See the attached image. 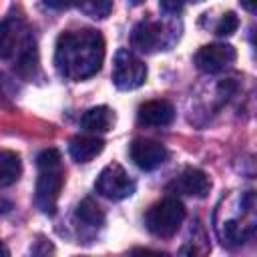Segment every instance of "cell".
Masks as SVG:
<instances>
[{
  "label": "cell",
  "instance_id": "1",
  "mask_svg": "<svg viewBox=\"0 0 257 257\" xmlns=\"http://www.w3.org/2000/svg\"><path fill=\"white\" fill-rule=\"evenodd\" d=\"M104 60V38L98 30L80 28L62 32L54 48V66L68 80H84L96 74Z\"/></svg>",
  "mask_w": 257,
  "mask_h": 257
},
{
  "label": "cell",
  "instance_id": "19",
  "mask_svg": "<svg viewBox=\"0 0 257 257\" xmlns=\"http://www.w3.org/2000/svg\"><path fill=\"white\" fill-rule=\"evenodd\" d=\"M42 2L52 10H66V8L76 6V0H42Z\"/></svg>",
  "mask_w": 257,
  "mask_h": 257
},
{
  "label": "cell",
  "instance_id": "8",
  "mask_svg": "<svg viewBox=\"0 0 257 257\" xmlns=\"http://www.w3.org/2000/svg\"><path fill=\"white\" fill-rule=\"evenodd\" d=\"M128 155H131L133 163L143 171H153V169L161 167L169 157L165 145H161L157 141H149V139L133 141V145L128 149Z\"/></svg>",
  "mask_w": 257,
  "mask_h": 257
},
{
  "label": "cell",
  "instance_id": "13",
  "mask_svg": "<svg viewBox=\"0 0 257 257\" xmlns=\"http://www.w3.org/2000/svg\"><path fill=\"white\" fill-rule=\"evenodd\" d=\"M80 124H82L84 131L94 133V135L96 133H106L114 124V112L108 106H92L82 114Z\"/></svg>",
  "mask_w": 257,
  "mask_h": 257
},
{
  "label": "cell",
  "instance_id": "18",
  "mask_svg": "<svg viewBox=\"0 0 257 257\" xmlns=\"http://www.w3.org/2000/svg\"><path fill=\"white\" fill-rule=\"evenodd\" d=\"M159 2H161V8L167 14H179L187 0H159Z\"/></svg>",
  "mask_w": 257,
  "mask_h": 257
},
{
  "label": "cell",
  "instance_id": "21",
  "mask_svg": "<svg viewBox=\"0 0 257 257\" xmlns=\"http://www.w3.org/2000/svg\"><path fill=\"white\" fill-rule=\"evenodd\" d=\"M0 255H8V249H6L2 243H0Z\"/></svg>",
  "mask_w": 257,
  "mask_h": 257
},
{
  "label": "cell",
  "instance_id": "6",
  "mask_svg": "<svg viewBox=\"0 0 257 257\" xmlns=\"http://www.w3.org/2000/svg\"><path fill=\"white\" fill-rule=\"evenodd\" d=\"M32 40V34L18 18L0 20V58H16Z\"/></svg>",
  "mask_w": 257,
  "mask_h": 257
},
{
  "label": "cell",
  "instance_id": "20",
  "mask_svg": "<svg viewBox=\"0 0 257 257\" xmlns=\"http://www.w3.org/2000/svg\"><path fill=\"white\" fill-rule=\"evenodd\" d=\"M241 6L247 10V12H255V6H257V0H241Z\"/></svg>",
  "mask_w": 257,
  "mask_h": 257
},
{
  "label": "cell",
  "instance_id": "16",
  "mask_svg": "<svg viewBox=\"0 0 257 257\" xmlns=\"http://www.w3.org/2000/svg\"><path fill=\"white\" fill-rule=\"evenodd\" d=\"M76 8L90 18H106L112 10V0H76Z\"/></svg>",
  "mask_w": 257,
  "mask_h": 257
},
{
  "label": "cell",
  "instance_id": "3",
  "mask_svg": "<svg viewBox=\"0 0 257 257\" xmlns=\"http://www.w3.org/2000/svg\"><path fill=\"white\" fill-rule=\"evenodd\" d=\"M185 221V207L179 199L167 197L159 203H155L147 215H145V225L155 237H173L179 227Z\"/></svg>",
  "mask_w": 257,
  "mask_h": 257
},
{
  "label": "cell",
  "instance_id": "4",
  "mask_svg": "<svg viewBox=\"0 0 257 257\" xmlns=\"http://www.w3.org/2000/svg\"><path fill=\"white\" fill-rule=\"evenodd\" d=\"M147 80V66L126 48H120L114 54L112 64V82L118 90H135Z\"/></svg>",
  "mask_w": 257,
  "mask_h": 257
},
{
  "label": "cell",
  "instance_id": "5",
  "mask_svg": "<svg viewBox=\"0 0 257 257\" xmlns=\"http://www.w3.org/2000/svg\"><path fill=\"white\" fill-rule=\"evenodd\" d=\"M94 189H96V193H100L106 199L120 201L135 193L137 183L118 163H110L100 171V175L94 183Z\"/></svg>",
  "mask_w": 257,
  "mask_h": 257
},
{
  "label": "cell",
  "instance_id": "11",
  "mask_svg": "<svg viewBox=\"0 0 257 257\" xmlns=\"http://www.w3.org/2000/svg\"><path fill=\"white\" fill-rule=\"evenodd\" d=\"M137 118L145 126H167L175 118V108L169 100H149L139 106Z\"/></svg>",
  "mask_w": 257,
  "mask_h": 257
},
{
  "label": "cell",
  "instance_id": "15",
  "mask_svg": "<svg viewBox=\"0 0 257 257\" xmlns=\"http://www.w3.org/2000/svg\"><path fill=\"white\" fill-rule=\"evenodd\" d=\"M76 219L80 223H84L86 227H102L104 225V213L92 199H84L76 207Z\"/></svg>",
  "mask_w": 257,
  "mask_h": 257
},
{
  "label": "cell",
  "instance_id": "12",
  "mask_svg": "<svg viewBox=\"0 0 257 257\" xmlns=\"http://www.w3.org/2000/svg\"><path fill=\"white\" fill-rule=\"evenodd\" d=\"M104 149V141L98 139V137H92V135H78L74 139H70V145H68V151H70V157L76 161V163H88L92 161L94 157H98Z\"/></svg>",
  "mask_w": 257,
  "mask_h": 257
},
{
  "label": "cell",
  "instance_id": "10",
  "mask_svg": "<svg viewBox=\"0 0 257 257\" xmlns=\"http://www.w3.org/2000/svg\"><path fill=\"white\" fill-rule=\"evenodd\" d=\"M171 189L175 193H181V195H189V197H205L211 189V181L209 177L201 171V169H185L171 185Z\"/></svg>",
  "mask_w": 257,
  "mask_h": 257
},
{
  "label": "cell",
  "instance_id": "22",
  "mask_svg": "<svg viewBox=\"0 0 257 257\" xmlns=\"http://www.w3.org/2000/svg\"><path fill=\"white\" fill-rule=\"evenodd\" d=\"M131 2H133V4H141L143 0H131Z\"/></svg>",
  "mask_w": 257,
  "mask_h": 257
},
{
  "label": "cell",
  "instance_id": "17",
  "mask_svg": "<svg viewBox=\"0 0 257 257\" xmlns=\"http://www.w3.org/2000/svg\"><path fill=\"white\" fill-rule=\"evenodd\" d=\"M237 26H239L237 16L233 12H227V14H223V18L219 20V24L215 26V34H219V36H231L237 30Z\"/></svg>",
  "mask_w": 257,
  "mask_h": 257
},
{
  "label": "cell",
  "instance_id": "14",
  "mask_svg": "<svg viewBox=\"0 0 257 257\" xmlns=\"http://www.w3.org/2000/svg\"><path fill=\"white\" fill-rule=\"evenodd\" d=\"M22 163L20 157L12 151L0 149V187H8L20 179Z\"/></svg>",
  "mask_w": 257,
  "mask_h": 257
},
{
  "label": "cell",
  "instance_id": "7",
  "mask_svg": "<svg viewBox=\"0 0 257 257\" xmlns=\"http://www.w3.org/2000/svg\"><path fill=\"white\" fill-rule=\"evenodd\" d=\"M237 58V52L231 44H207L197 50L195 54V64L203 72H221L229 64H233Z\"/></svg>",
  "mask_w": 257,
  "mask_h": 257
},
{
  "label": "cell",
  "instance_id": "2",
  "mask_svg": "<svg viewBox=\"0 0 257 257\" xmlns=\"http://www.w3.org/2000/svg\"><path fill=\"white\" fill-rule=\"evenodd\" d=\"M38 165V181H36V205L42 213L52 215L62 191L64 169L62 159L56 149H46L36 159Z\"/></svg>",
  "mask_w": 257,
  "mask_h": 257
},
{
  "label": "cell",
  "instance_id": "9",
  "mask_svg": "<svg viewBox=\"0 0 257 257\" xmlns=\"http://www.w3.org/2000/svg\"><path fill=\"white\" fill-rule=\"evenodd\" d=\"M165 38H167V32H165V26L161 22L143 20L133 28L131 42L141 52H155L167 44Z\"/></svg>",
  "mask_w": 257,
  "mask_h": 257
}]
</instances>
